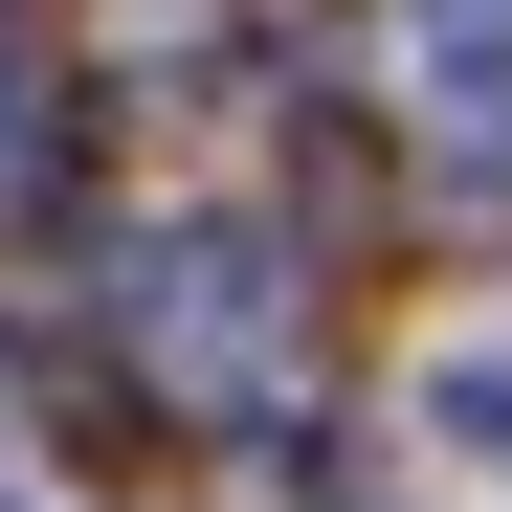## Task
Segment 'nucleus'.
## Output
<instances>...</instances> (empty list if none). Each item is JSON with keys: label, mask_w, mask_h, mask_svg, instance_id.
Wrapping results in <instances>:
<instances>
[{"label": "nucleus", "mask_w": 512, "mask_h": 512, "mask_svg": "<svg viewBox=\"0 0 512 512\" xmlns=\"http://www.w3.org/2000/svg\"><path fill=\"white\" fill-rule=\"evenodd\" d=\"M290 334H312L290 223H156V245H134V379H156V401H268Z\"/></svg>", "instance_id": "nucleus-1"}, {"label": "nucleus", "mask_w": 512, "mask_h": 512, "mask_svg": "<svg viewBox=\"0 0 512 512\" xmlns=\"http://www.w3.org/2000/svg\"><path fill=\"white\" fill-rule=\"evenodd\" d=\"M423 45H446L468 90H490V45H512V0H423Z\"/></svg>", "instance_id": "nucleus-4"}, {"label": "nucleus", "mask_w": 512, "mask_h": 512, "mask_svg": "<svg viewBox=\"0 0 512 512\" xmlns=\"http://www.w3.org/2000/svg\"><path fill=\"white\" fill-rule=\"evenodd\" d=\"M423 446H468V468H512V357H490V334H468L446 379H423Z\"/></svg>", "instance_id": "nucleus-2"}, {"label": "nucleus", "mask_w": 512, "mask_h": 512, "mask_svg": "<svg viewBox=\"0 0 512 512\" xmlns=\"http://www.w3.org/2000/svg\"><path fill=\"white\" fill-rule=\"evenodd\" d=\"M0 201H45V45L0 23Z\"/></svg>", "instance_id": "nucleus-3"}]
</instances>
